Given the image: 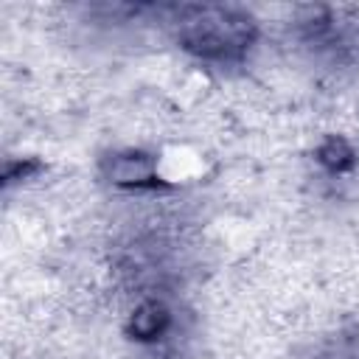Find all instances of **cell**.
Here are the masks:
<instances>
[{
  "instance_id": "cell-1",
  "label": "cell",
  "mask_w": 359,
  "mask_h": 359,
  "mask_svg": "<svg viewBox=\"0 0 359 359\" xmlns=\"http://www.w3.org/2000/svg\"><path fill=\"white\" fill-rule=\"evenodd\" d=\"M165 323H168V314H165V309H163L160 303H154V300L140 303V306L135 309V314H132V331H135L140 339H154L157 334H163Z\"/></svg>"
}]
</instances>
